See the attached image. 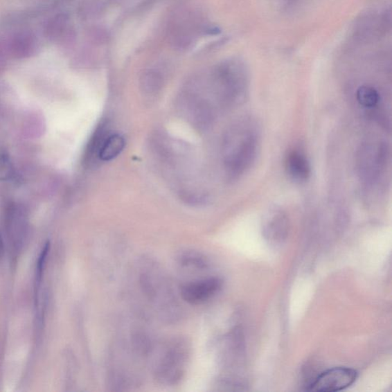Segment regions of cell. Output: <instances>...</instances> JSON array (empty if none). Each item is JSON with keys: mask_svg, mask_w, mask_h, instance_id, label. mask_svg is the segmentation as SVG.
<instances>
[{"mask_svg": "<svg viewBox=\"0 0 392 392\" xmlns=\"http://www.w3.org/2000/svg\"><path fill=\"white\" fill-rule=\"evenodd\" d=\"M6 231L12 249L18 253L26 244L28 231V220L25 208L12 203L6 210Z\"/></svg>", "mask_w": 392, "mask_h": 392, "instance_id": "52a82bcc", "label": "cell"}, {"mask_svg": "<svg viewBox=\"0 0 392 392\" xmlns=\"http://www.w3.org/2000/svg\"><path fill=\"white\" fill-rule=\"evenodd\" d=\"M157 76L149 75L144 80L143 89L149 96L156 93L159 89V80Z\"/></svg>", "mask_w": 392, "mask_h": 392, "instance_id": "e0dca14e", "label": "cell"}, {"mask_svg": "<svg viewBox=\"0 0 392 392\" xmlns=\"http://www.w3.org/2000/svg\"><path fill=\"white\" fill-rule=\"evenodd\" d=\"M141 358L128 341L114 344L109 352L107 366V387L111 391H125L139 386L141 373L136 362Z\"/></svg>", "mask_w": 392, "mask_h": 392, "instance_id": "277c9868", "label": "cell"}, {"mask_svg": "<svg viewBox=\"0 0 392 392\" xmlns=\"http://www.w3.org/2000/svg\"><path fill=\"white\" fill-rule=\"evenodd\" d=\"M152 366L154 380L163 386H174L186 374L191 355V344L185 337H174L165 341Z\"/></svg>", "mask_w": 392, "mask_h": 392, "instance_id": "3957f363", "label": "cell"}, {"mask_svg": "<svg viewBox=\"0 0 392 392\" xmlns=\"http://www.w3.org/2000/svg\"><path fill=\"white\" fill-rule=\"evenodd\" d=\"M213 94L223 107H234L244 103L249 92L248 71L238 62L224 64L216 72Z\"/></svg>", "mask_w": 392, "mask_h": 392, "instance_id": "5b68a950", "label": "cell"}, {"mask_svg": "<svg viewBox=\"0 0 392 392\" xmlns=\"http://www.w3.org/2000/svg\"><path fill=\"white\" fill-rule=\"evenodd\" d=\"M260 129L251 117L238 119L223 138L224 168L231 178L241 177L255 163L260 147Z\"/></svg>", "mask_w": 392, "mask_h": 392, "instance_id": "7a4b0ae2", "label": "cell"}, {"mask_svg": "<svg viewBox=\"0 0 392 392\" xmlns=\"http://www.w3.org/2000/svg\"><path fill=\"white\" fill-rule=\"evenodd\" d=\"M308 1V0H278L280 8L287 11L299 8Z\"/></svg>", "mask_w": 392, "mask_h": 392, "instance_id": "ac0fdd59", "label": "cell"}, {"mask_svg": "<svg viewBox=\"0 0 392 392\" xmlns=\"http://www.w3.org/2000/svg\"><path fill=\"white\" fill-rule=\"evenodd\" d=\"M223 282L217 277L186 283L180 287L179 294L184 301L192 305H199L213 299L220 292Z\"/></svg>", "mask_w": 392, "mask_h": 392, "instance_id": "9c48e42d", "label": "cell"}, {"mask_svg": "<svg viewBox=\"0 0 392 392\" xmlns=\"http://www.w3.org/2000/svg\"><path fill=\"white\" fill-rule=\"evenodd\" d=\"M286 170L294 180L307 181L311 173L310 164L306 155L299 150L289 152L286 158Z\"/></svg>", "mask_w": 392, "mask_h": 392, "instance_id": "8fae6325", "label": "cell"}, {"mask_svg": "<svg viewBox=\"0 0 392 392\" xmlns=\"http://www.w3.org/2000/svg\"><path fill=\"white\" fill-rule=\"evenodd\" d=\"M262 229L267 240L279 244L285 240L289 230L287 214L280 208H273L265 215Z\"/></svg>", "mask_w": 392, "mask_h": 392, "instance_id": "30bf717a", "label": "cell"}, {"mask_svg": "<svg viewBox=\"0 0 392 392\" xmlns=\"http://www.w3.org/2000/svg\"><path fill=\"white\" fill-rule=\"evenodd\" d=\"M14 167L8 154L0 150V181L10 180L14 176Z\"/></svg>", "mask_w": 392, "mask_h": 392, "instance_id": "2e32d148", "label": "cell"}, {"mask_svg": "<svg viewBox=\"0 0 392 392\" xmlns=\"http://www.w3.org/2000/svg\"><path fill=\"white\" fill-rule=\"evenodd\" d=\"M178 264L187 269L195 271H206L209 267L208 258L202 253L193 250H186L178 253Z\"/></svg>", "mask_w": 392, "mask_h": 392, "instance_id": "7c38bea8", "label": "cell"}, {"mask_svg": "<svg viewBox=\"0 0 392 392\" xmlns=\"http://www.w3.org/2000/svg\"><path fill=\"white\" fill-rule=\"evenodd\" d=\"M4 251H5L4 242L1 234H0V260H1L2 258L3 257Z\"/></svg>", "mask_w": 392, "mask_h": 392, "instance_id": "d6986e66", "label": "cell"}, {"mask_svg": "<svg viewBox=\"0 0 392 392\" xmlns=\"http://www.w3.org/2000/svg\"><path fill=\"white\" fill-rule=\"evenodd\" d=\"M359 103L363 107H374L380 103L379 92L373 87L364 85L360 87L357 93Z\"/></svg>", "mask_w": 392, "mask_h": 392, "instance_id": "5bb4252c", "label": "cell"}, {"mask_svg": "<svg viewBox=\"0 0 392 392\" xmlns=\"http://www.w3.org/2000/svg\"><path fill=\"white\" fill-rule=\"evenodd\" d=\"M125 147V141L119 134L107 136L98 152V157L103 161H112L117 157Z\"/></svg>", "mask_w": 392, "mask_h": 392, "instance_id": "4fadbf2b", "label": "cell"}, {"mask_svg": "<svg viewBox=\"0 0 392 392\" xmlns=\"http://www.w3.org/2000/svg\"><path fill=\"white\" fill-rule=\"evenodd\" d=\"M138 286L156 316L173 324L183 317V308L163 267L151 257L143 256L137 264Z\"/></svg>", "mask_w": 392, "mask_h": 392, "instance_id": "6da1fadb", "label": "cell"}, {"mask_svg": "<svg viewBox=\"0 0 392 392\" xmlns=\"http://www.w3.org/2000/svg\"><path fill=\"white\" fill-rule=\"evenodd\" d=\"M389 151L386 143L367 142L362 145L358 154V170L366 181H375L387 163Z\"/></svg>", "mask_w": 392, "mask_h": 392, "instance_id": "8992f818", "label": "cell"}, {"mask_svg": "<svg viewBox=\"0 0 392 392\" xmlns=\"http://www.w3.org/2000/svg\"><path fill=\"white\" fill-rule=\"evenodd\" d=\"M358 373L355 369L337 367L328 370L318 377L309 386L312 391L332 392L346 389L357 381Z\"/></svg>", "mask_w": 392, "mask_h": 392, "instance_id": "ba28073f", "label": "cell"}, {"mask_svg": "<svg viewBox=\"0 0 392 392\" xmlns=\"http://www.w3.org/2000/svg\"><path fill=\"white\" fill-rule=\"evenodd\" d=\"M50 251V242H48L44 246V248L42 249L40 255L39 256V259L37 261V264H36L35 268V296H39V289L42 284V276L43 272H44V269L46 267V260L48 256V253Z\"/></svg>", "mask_w": 392, "mask_h": 392, "instance_id": "9a60e30c", "label": "cell"}]
</instances>
